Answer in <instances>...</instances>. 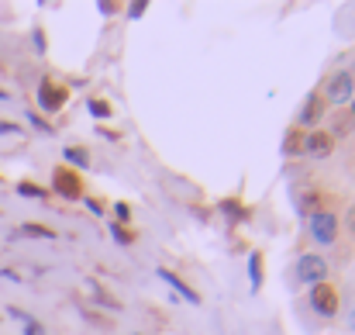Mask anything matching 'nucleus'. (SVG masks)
I'll return each instance as SVG.
<instances>
[{"instance_id": "nucleus-23", "label": "nucleus", "mask_w": 355, "mask_h": 335, "mask_svg": "<svg viewBox=\"0 0 355 335\" xmlns=\"http://www.w3.org/2000/svg\"><path fill=\"white\" fill-rule=\"evenodd\" d=\"M24 335H45V332H42V325H38L35 318H28V322H24Z\"/></svg>"}, {"instance_id": "nucleus-11", "label": "nucleus", "mask_w": 355, "mask_h": 335, "mask_svg": "<svg viewBox=\"0 0 355 335\" xmlns=\"http://www.w3.org/2000/svg\"><path fill=\"white\" fill-rule=\"evenodd\" d=\"M66 159H69V170L76 166V170H87L90 166V152L83 149V145H69L66 149Z\"/></svg>"}, {"instance_id": "nucleus-22", "label": "nucleus", "mask_w": 355, "mask_h": 335, "mask_svg": "<svg viewBox=\"0 0 355 335\" xmlns=\"http://www.w3.org/2000/svg\"><path fill=\"white\" fill-rule=\"evenodd\" d=\"M28 121H31V124H35V128H38V131H45V135H49V131H52V128H49V124H45V121H42V117H38V114H35V111L28 114Z\"/></svg>"}, {"instance_id": "nucleus-19", "label": "nucleus", "mask_w": 355, "mask_h": 335, "mask_svg": "<svg viewBox=\"0 0 355 335\" xmlns=\"http://www.w3.org/2000/svg\"><path fill=\"white\" fill-rule=\"evenodd\" d=\"M17 194L21 197H45V190L42 187H31V183H17Z\"/></svg>"}, {"instance_id": "nucleus-27", "label": "nucleus", "mask_w": 355, "mask_h": 335, "mask_svg": "<svg viewBox=\"0 0 355 335\" xmlns=\"http://www.w3.org/2000/svg\"><path fill=\"white\" fill-rule=\"evenodd\" d=\"M10 131H17V124H10V121H0V135H10Z\"/></svg>"}, {"instance_id": "nucleus-6", "label": "nucleus", "mask_w": 355, "mask_h": 335, "mask_svg": "<svg viewBox=\"0 0 355 335\" xmlns=\"http://www.w3.org/2000/svg\"><path fill=\"white\" fill-rule=\"evenodd\" d=\"M69 101V90L66 87H59V83H52V80H42V87H38V108L45 114H55L62 111V104Z\"/></svg>"}, {"instance_id": "nucleus-21", "label": "nucleus", "mask_w": 355, "mask_h": 335, "mask_svg": "<svg viewBox=\"0 0 355 335\" xmlns=\"http://www.w3.org/2000/svg\"><path fill=\"white\" fill-rule=\"evenodd\" d=\"M83 201H87V208H90V215H97V218L104 215V204H101L97 197H83Z\"/></svg>"}, {"instance_id": "nucleus-3", "label": "nucleus", "mask_w": 355, "mask_h": 335, "mask_svg": "<svg viewBox=\"0 0 355 335\" xmlns=\"http://www.w3.org/2000/svg\"><path fill=\"white\" fill-rule=\"evenodd\" d=\"M293 273H297L300 284H311V287H314V284H324V277H328V263H324L321 256L307 252V256L297 259V270H293Z\"/></svg>"}, {"instance_id": "nucleus-16", "label": "nucleus", "mask_w": 355, "mask_h": 335, "mask_svg": "<svg viewBox=\"0 0 355 335\" xmlns=\"http://www.w3.org/2000/svg\"><path fill=\"white\" fill-rule=\"evenodd\" d=\"M87 108L94 117H111V104L107 101H101V97H94V101H87Z\"/></svg>"}, {"instance_id": "nucleus-29", "label": "nucleus", "mask_w": 355, "mask_h": 335, "mask_svg": "<svg viewBox=\"0 0 355 335\" xmlns=\"http://www.w3.org/2000/svg\"><path fill=\"white\" fill-rule=\"evenodd\" d=\"M349 332H355V311L349 315Z\"/></svg>"}, {"instance_id": "nucleus-31", "label": "nucleus", "mask_w": 355, "mask_h": 335, "mask_svg": "<svg viewBox=\"0 0 355 335\" xmlns=\"http://www.w3.org/2000/svg\"><path fill=\"white\" fill-rule=\"evenodd\" d=\"M3 97H7V94H3V90H0V101H3Z\"/></svg>"}, {"instance_id": "nucleus-10", "label": "nucleus", "mask_w": 355, "mask_h": 335, "mask_svg": "<svg viewBox=\"0 0 355 335\" xmlns=\"http://www.w3.org/2000/svg\"><path fill=\"white\" fill-rule=\"evenodd\" d=\"M297 204H300V215H307V218H311V215H318V211H324V208H321V194H318V190H304V194L297 197Z\"/></svg>"}, {"instance_id": "nucleus-28", "label": "nucleus", "mask_w": 355, "mask_h": 335, "mask_svg": "<svg viewBox=\"0 0 355 335\" xmlns=\"http://www.w3.org/2000/svg\"><path fill=\"white\" fill-rule=\"evenodd\" d=\"M349 228H352V231H355V208H352V211H349Z\"/></svg>"}, {"instance_id": "nucleus-9", "label": "nucleus", "mask_w": 355, "mask_h": 335, "mask_svg": "<svg viewBox=\"0 0 355 335\" xmlns=\"http://www.w3.org/2000/svg\"><path fill=\"white\" fill-rule=\"evenodd\" d=\"M159 280H166V284H169V287H173L176 294H183V297H187L190 304H200V294H193V291H190V287H187V284H183V280L176 277V273H169V270H159Z\"/></svg>"}, {"instance_id": "nucleus-8", "label": "nucleus", "mask_w": 355, "mask_h": 335, "mask_svg": "<svg viewBox=\"0 0 355 335\" xmlns=\"http://www.w3.org/2000/svg\"><path fill=\"white\" fill-rule=\"evenodd\" d=\"M321 114H324V101H321V94L314 90V94H307V101H304V111H300V124H321Z\"/></svg>"}, {"instance_id": "nucleus-30", "label": "nucleus", "mask_w": 355, "mask_h": 335, "mask_svg": "<svg viewBox=\"0 0 355 335\" xmlns=\"http://www.w3.org/2000/svg\"><path fill=\"white\" fill-rule=\"evenodd\" d=\"M352 121H355V101H352Z\"/></svg>"}, {"instance_id": "nucleus-20", "label": "nucleus", "mask_w": 355, "mask_h": 335, "mask_svg": "<svg viewBox=\"0 0 355 335\" xmlns=\"http://www.w3.org/2000/svg\"><path fill=\"white\" fill-rule=\"evenodd\" d=\"M114 215H118V224H124V222H131V208L121 201V204H114Z\"/></svg>"}, {"instance_id": "nucleus-18", "label": "nucleus", "mask_w": 355, "mask_h": 335, "mask_svg": "<svg viewBox=\"0 0 355 335\" xmlns=\"http://www.w3.org/2000/svg\"><path fill=\"white\" fill-rule=\"evenodd\" d=\"M94 297H97V304H104V308H111V311H121V301H118V297H111V294H104V291H97Z\"/></svg>"}, {"instance_id": "nucleus-2", "label": "nucleus", "mask_w": 355, "mask_h": 335, "mask_svg": "<svg viewBox=\"0 0 355 335\" xmlns=\"http://www.w3.org/2000/svg\"><path fill=\"white\" fill-rule=\"evenodd\" d=\"M324 101L335 104V108L355 101V76L352 73H335V76L328 80V87H324Z\"/></svg>"}, {"instance_id": "nucleus-17", "label": "nucleus", "mask_w": 355, "mask_h": 335, "mask_svg": "<svg viewBox=\"0 0 355 335\" xmlns=\"http://www.w3.org/2000/svg\"><path fill=\"white\" fill-rule=\"evenodd\" d=\"M111 235H114V242H121V245H131V242H135V235H131L124 224H118V222L111 224Z\"/></svg>"}, {"instance_id": "nucleus-7", "label": "nucleus", "mask_w": 355, "mask_h": 335, "mask_svg": "<svg viewBox=\"0 0 355 335\" xmlns=\"http://www.w3.org/2000/svg\"><path fill=\"white\" fill-rule=\"evenodd\" d=\"M331 149H335V135H328L321 128L307 131L304 135V145H300V152L311 156V159H324V156H331Z\"/></svg>"}, {"instance_id": "nucleus-5", "label": "nucleus", "mask_w": 355, "mask_h": 335, "mask_svg": "<svg viewBox=\"0 0 355 335\" xmlns=\"http://www.w3.org/2000/svg\"><path fill=\"white\" fill-rule=\"evenodd\" d=\"M311 308L324 318H335L338 315V291L331 284H314L311 287Z\"/></svg>"}, {"instance_id": "nucleus-15", "label": "nucleus", "mask_w": 355, "mask_h": 335, "mask_svg": "<svg viewBox=\"0 0 355 335\" xmlns=\"http://www.w3.org/2000/svg\"><path fill=\"white\" fill-rule=\"evenodd\" d=\"M21 235H35V238H55V231H52V228H45V224H35V222L21 224Z\"/></svg>"}, {"instance_id": "nucleus-26", "label": "nucleus", "mask_w": 355, "mask_h": 335, "mask_svg": "<svg viewBox=\"0 0 355 335\" xmlns=\"http://www.w3.org/2000/svg\"><path fill=\"white\" fill-rule=\"evenodd\" d=\"M35 49H38V52H45V35H42L38 28H35Z\"/></svg>"}, {"instance_id": "nucleus-25", "label": "nucleus", "mask_w": 355, "mask_h": 335, "mask_svg": "<svg viewBox=\"0 0 355 335\" xmlns=\"http://www.w3.org/2000/svg\"><path fill=\"white\" fill-rule=\"evenodd\" d=\"M97 10H101V14H118L121 7L118 3H97Z\"/></svg>"}, {"instance_id": "nucleus-13", "label": "nucleus", "mask_w": 355, "mask_h": 335, "mask_svg": "<svg viewBox=\"0 0 355 335\" xmlns=\"http://www.w3.org/2000/svg\"><path fill=\"white\" fill-rule=\"evenodd\" d=\"M300 145H304V131H300V128H293V131L283 138V156H297V152H300Z\"/></svg>"}, {"instance_id": "nucleus-14", "label": "nucleus", "mask_w": 355, "mask_h": 335, "mask_svg": "<svg viewBox=\"0 0 355 335\" xmlns=\"http://www.w3.org/2000/svg\"><path fill=\"white\" fill-rule=\"evenodd\" d=\"M218 211H221V215H225L228 222H238V218H245L241 204H238V201H232V197H228V201H221V204H218Z\"/></svg>"}, {"instance_id": "nucleus-12", "label": "nucleus", "mask_w": 355, "mask_h": 335, "mask_svg": "<svg viewBox=\"0 0 355 335\" xmlns=\"http://www.w3.org/2000/svg\"><path fill=\"white\" fill-rule=\"evenodd\" d=\"M248 280H252V291L262 287V256H259V252L248 256Z\"/></svg>"}, {"instance_id": "nucleus-1", "label": "nucleus", "mask_w": 355, "mask_h": 335, "mask_svg": "<svg viewBox=\"0 0 355 335\" xmlns=\"http://www.w3.org/2000/svg\"><path fill=\"white\" fill-rule=\"evenodd\" d=\"M52 190L62 197V201H83V177L69 166H55L52 170Z\"/></svg>"}, {"instance_id": "nucleus-24", "label": "nucleus", "mask_w": 355, "mask_h": 335, "mask_svg": "<svg viewBox=\"0 0 355 335\" xmlns=\"http://www.w3.org/2000/svg\"><path fill=\"white\" fill-rule=\"evenodd\" d=\"M145 7H148V3H145V0H138V3H131V7H128V14H131V17H141V14H145Z\"/></svg>"}, {"instance_id": "nucleus-4", "label": "nucleus", "mask_w": 355, "mask_h": 335, "mask_svg": "<svg viewBox=\"0 0 355 335\" xmlns=\"http://www.w3.org/2000/svg\"><path fill=\"white\" fill-rule=\"evenodd\" d=\"M307 224H311V238L321 242V245H331V242L338 238V218H335L331 211H318V215H311Z\"/></svg>"}]
</instances>
